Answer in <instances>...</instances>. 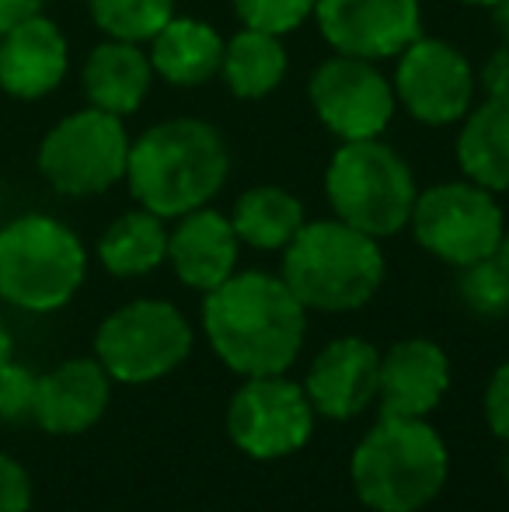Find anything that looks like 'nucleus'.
<instances>
[{
	"label": "nucleus",
	"instance_id": "nucleus-1",
	"mask_svg": "<svg viewBox=\"0 0 509 512\" xmlns=\"http://www.w3.org/2000/svg\"><path fill=\"white\" fill-rule=\"evenodd\" d=\"M203 331L213 356L238 377H272L297 363L307 338V307L283 276L234 272L203 293Z\"/></svg>",
	"mask_w": 509,
	"mask_h": 512
},
{
	"label": "nucleus",
	"instance_id": "nucleus-2",
	"mask_svg": "<svg viewBox=\"0 0 509 512\" xmlns=\"http://www.w3.org/2000/svg\"><path fill=\"white\" fill-rule=\"evenodd\" d=\"M227 171V140L203 119H164L129 143V192L161 220H178L206 206L224 189Z\"/></svg>",
	"mask_w": 509,
	"mask_h": 512
},
{
	"label": "nucleus",
	"instance_id": "nucleus-3",
	"mask_svg": "<svg viewBox=\"0 0 509 512\" xmlns=\"http://www.w3.org/2000/svg\"><path fill=\"white\" fill-rule=\"evenodd\" d=\"M447 474V443L426 418L381 415L349 460L356 495L374 512H422L443 492Z\"/></svg>",
	"mask_w": 509,
	"mask_h": 512
},
{
	"label": "nucleus",
	"instance_id": "nucleus-4",
	"mask_svg": "<svg viewBox=\"0 0 509 512\" xmlns=\"http://www.w3.org/2000/svg\"><path fill=\"white\" fill-rule=\"evenodd\" d=\"M384 251L377 237L342 220L304 223L283 248V283L307 310L349 314L367 307L384 283Z\"/></svg>",
	"mask_w": 509,
	"mask_h": 512
},
{
	"label": "nucleus",
	"instance_id": "nucleus-5",
	"mask_svg": "<svg viewBox=\"0 0 509 512\" xmlns=\"http://www.w3.org/2000/svg\"><path fill=\"white\" fill-rule=\"evenodd\" d=\"M88 276V251L67 223L28 213L0 230V300L49 314L74 300Z\"/></svg>",
	"mask_w": 509,
	"mask_h": 512
},
{
	"label": "nucleus",
	"instance_id": "nucleus-6",
	"mask_svg": "<svg viewBox=\"0 0 509 512\" xmlns=\"http://www.w3.org/2000/svg\"><path fill=\"white\" fill-rule=\"evenodd\" d=\"M325 196L335 209V220L381 241L408 227L419 189L405 157L374 136L346 140L335 150L325 171Z\"/></svg>",
	"mask_w": 509,
	"mask_h": 512
},
{
	"label": "nucleus",
	"instance_id": "nucleus-7",
	"mask_svg": "<svg viewBox=\"0 0 509 512\" xmlns=\"http://www.w3.org/2000/svg\"><path fill=\"white\" fill-rule=\"evenodd\" d=\"M189 352L192 324L168 300H133L116 307L95 335V359L126 387L164 380L189 359Z\"/></svg>",
	"mask_w": 509,
	"mask_h": 512
},
{
	"label": "nucleus",
	"instance_id": "nucleus-8",
	"mask_svg": "<svg viewBox=\"0 0 509 512\" xmlns=\"http://www.w3.org/2000/svg\"><path fill=\"white\" fill-rule=\"evenodd\" d=\"M129 133L123 119L102 108H81L46 133L39 171L63 196H98L126 178Z\"/></svg>",
	"mask_w": 509,
	"mask_h": 512
},
{
	"label": "nucleus",
	"instance_id": "nucleus-9",
	"mask_svg": "<svg viewBox=\"0 0 509 512\" xmlns=\"http://www.w3.org/2000/svg\"><path fill=\"white\" fill-rule=\"evenodd\" d=\"M412 234L440 262L464 269L492 258L506 234L496 192L475 182H440L419 192L412 206Z\"/></svg>",
	"mask_w": 509,
	"mask_h": 512
},
{
	"label": "nucleus",
	"instance_id": "nucleus-10",
	"mask_svg": "<svg viewBox=\"0 0 509 512\" xmlns=\"http://www.w3.org/2000/svg\"><path fill=\"white\" fill-rule=\"evenodd\" d=\"M318 422L304 384L286 373L248 377L227 405V436L245 457L279 460L304 450Z\"/></svg>",
	"mask_w": 509,
	"mask_h": 512
},
{
	"label": "nucleus",
	"instance_id": "nucleus-11",
	"mask_svg": "<svg viewBox=\"0 0 509 512\" xmlns=\"http://www.w3.org/2000/svg\"><path fill=\"white\" fill-rule=\"evenodd\" d=\"M307 98L314 105V115L342 143L381 136L398 105L394 88L374 67V60L346 53H335L314 70L307 81Z\"/></svg>",
	"mask_w": 509,
	"mask_h": 512
},
{
	"label": "nucleus",
	"instance_id": "nucleus-12",
	"mask_svg": "<svg viewBox=\"0 0 509 512\" xmlns=\"http://www.w3.org/2000/svg\"><path fill=\"white\" fill-rule=\"evenodd\" d=\"M394 70V98L422 126H450L471 112L475 74L468 56L443 39H412Z\"/></svg>",
	"mask_w": 509,
	"mask_h": 512
},
{
	"label": "nucleus",
	"instance_id": "nucleus-13",
	"mask_svg": "<svg viewBox=\"0 0 509 512\" xmlns=\"http://www.w3.org/2000/svg\"><path fill=\"white\" fill-rule=\"evenodd\" d=\"M314 18L335 53L391 60L422 35L419 0H318Z\"/></svg>",
	"mask_w": 509,
	"mask_h": 512
},
{
	"label": "nucleus",
	"instance_id": "nucleus-14",
	"mask_svg": "<svg viewBox=\"0 0 509 512\" xmlns=\"http://www.w3.org/2000/svg\"><path fill=\"white\" fill-rule=\"evenodd\" d=\"M377 384H381V349L360 335L328 342L304 377V391L314 411L332 422L363 415L377 401Z\"/></svg>",
	"mask_w": 509,
	"mask_h": 512
},
{
	"label": "nucleus",
	"instance_id": "nucleus-15",
	"mask_svg": "<svg viewBox=\"0 0 509 512\" xmlns=\"http://www.w3.org/2000/svg\"><path fill=\"white\" fill-rule=\"evenodd\" d=\"M112 401V377L98 359H67L35 384L32 422L49 436H81L102 422Z\"/></svg>",
	"mask_w": 509,
	"mask_h": 512
},
{
	"label": "nucleus",
	"instance_id": "nucleus-16",
	"mask_svg": "<svg viewBox=\"0 0 509 512\" xmlns=\"http://www.w3.org/2000/svg\"><path fill=\"white\" fill-rule=\"evenodd\" d=\"M450 391V359L429 338H401L381 352V384L377 405L381 415L429 418Z\"/></svg>",
	"mask_w": 509,
	"mask_h": 512
},
{
	"label": "nucleus",
	"instance_id": "nucleus-17",
	"mask_svg": "<svg viewBox=\"0 0 509 512\" xmlns=\"http://www.w3.org/2000/svg\"><path fill=\"white\" fill-rule=\"evenodd\" d=\"M241 241L234 234L231 216L210 206L178 216L175 230H168V265L189 290L210 293L238 272Z\"/></svg>",
	"mask_w": 509,
	"mask_h": 512
},
{
	"label": "nucleus",
	"instance_id": "nucleus-18",
	"mask_svg": "<svg viewBox=\"0 0 509 512\" xmlns=\"http://www.w3.org/2000/svg\"><path fill=\"white\" fill-rule=\"evenodd\" d=\"M70 49L60 25L42 14L18 21L0 35V88L21 102L46 98L67 77Z\"/></svg>",
	"mask_w": 509,
	"mask_h": 512
},
{
	"label": "nucleus",
	"instance_id": "nucleus-19",
	"mask_svg": "<svg viewBox=\"0 0 509 512\" xmlns=\"http://www.w3.org/2000/svg\"><path fill=\"white\" fill-rule=\"evenodd\" d=\"M154 81L150 56L140 49V42L109 39L91 49L84 63V95L95 108L112 115H133L143 105Z\"/></svg>",
	"mask_w": 509,
	"mask_h": 512
},
{
	"label": "nucleus",
	"instance_id": "nucleus-20",
	"mask_svg": "<svg viewBox=\"0 0 509 512\" xmlns=\"http://www.w3.org/2000/svg\"><path fill=\"white\" fill-rule=\"evenodd\" d=\"M224 39L217 28L196 18H171L150 39V67L175 88H199L213 74H220Z\"/></svg>",
	"mask_w": 509,
	"mask_h": 512
},
{
	"label": "nucleus",
	"instance_id": "nucleus-21",
	"mask_svg": "<svg viewBox=\"0 0 509 512\" xmlns=\"http://www.w3.org/2000/svg\"><path fill=\"white\" fill-rule=\"evenodd\" d=\"M457 164L464 178L489 192L509 189V102L485 98L464 115L457 136Z\"/></svg>",
	"mask_w": 509,
	"mask_h": 512
},
{
	"label": "nucleus",
	"instance_id": "nucleus-22",
	"mask_svg": "<svg viewBox=\"0 0 509 512\" xmlns=\"http://www.w3.org/2000/svg\"><path fill=\"white\" fill-rule=\"evenodd\" d=\"M98 262L119 279L147 276L168 262V227L161 216L143 206L123 213L98 241Z\"/></svg>",
	"mask_w": 509,
	"mask_h": 512
},
{
	"label": "nucleus",
	"instance_id": "nucleus-23",
	"mask_svg": "<svg viewBox=\"0 0 509 512\" xmlns=\"http://www.w3.org/2000/svg\"><path fill=\"white\" fill-rule=\"evenodd\" d=\"M234 234L255 251H283L307 223L304 203L279 185H255L234 203Z\"/></svg>",
	"mask_w": 509,
	"mask_h": 512
},
{
	"label": "nucleus",
	"instance_id": "nucleus-24",
	"mask_svg": "<svg viewBox=\"0 0 509 512\" xmlns=\"http://www.w3.org/2000/svg\"><path fill=\"white\" fill-rule=\"evenodd\" d=\"M220 74L234 98L258 102V98L272 95L286 77V49L279 35L241 28L231 42H224Z\"/></svg>",
	"mask_w": 509,
	"mask_h": 512
},
{
	"label": "nucleus",
	"instance_id": "nucleus-25",
	"mask_svg": "<svg viewBox=\"0 0 509 512\" xmlns=\"http://www.w3.org/2000/svg\"><path fill=\"white\" fill-rule=\"evenodd\" d=\"M88 11L109 39L150 42L175 18V0H88Z\"/></svg>",
	"mask_w": 509,
	"mask_h": 512
},
{
	"label": "nucleus",
	"instance_id": "nucleus-26",
	"mask_svg": "<svg viewBox=\"0 0 509 512\" xmlns=\"http://www.w3.org/2000/svg\"><path fill=\"white\" fill-rule=\"evenodd\" d=\"M464 307L478 317H506L509 314V272L496 255L475 265H464L457 279Z\"/></svg>",
	"mask_w": 509,
	"mask_h": 512
},
{
	"label": "nucleus",
	"instance_id": "nucleus-27",
	"mask_svg": "<svg viewBox=\"0 0 509 512\" xmlns=\"http://www.w3.org/2000/svg\"><path fill=\"white\" fill-rule=\"evenodd\" d=\"M231 4L245 28L283 39L286 32H297L311 18L318 0H231Z\"/></svg>",
	"mask_w": 509,
	"mask_h": 512
},
{
	"label": "nucleus",
	"instance_id": "nucleus-28",
	"mask_svg": "<svg viewBox=\"0 0 509 512\" xmlns=\"http://www.w3.org/2000/svg\"><path fill=\"white\" fill-rule=\"evenodd\" d=\"M35 377L28 366L14 363H0V422H25L32 418V405H35Z\"/></svg>",
	"mask_w": 509,
	"mask_h": 512
},
{
	"label": "nucleus",
	"instance_id": "nucleus-29",
	"mask_svg": "<svg viewBox=\"0 0 509 512\" xmlns=\"http://www.w3.org/2000/svg\"><path fill=\"white\" fill-rule=\"evenodd\" d=\"M32 509V478L28 471L0 450V512H28Z\"/></svg>",
	"mask_w": 509,
	"mask_h": 512
},
{
	"label": "nucleus",
	"instance_id": "nucleus-30",
	"mask_svg": "<svg viewBox=\"0 0 509 512\" xmlns=\"http://www.w3.org/2000/svg\"><path fill=\"white\" fill-rule=\"evenodd\" d=\"M485 422H489L492 436H499L503 443H509V359L496 366V373L489 377V387H485Z\"/></svg>",
	"mask_w": 509,
	"mask_h": 512
},
{
	"label": "nucleus",
	"instance_id": "nucleus-31",
	"mask_svg": "<svg viewBox=\"0 0 509 512\" xmlns=\"http://www.w3.org/2000/svg\"><path fill=\"white\" fill-rule=\"evenodd\" d=\"M485 98H506L509 102V46H499L482 67Z\"/></svg>",
	"mask_w": 509,
	"mask_h": 512
},
{
	"label": "nucleus",
	"instance_id": "nucleus-32",
	"mask_svg": "<svg viewBox=\"0 0 509 512\" xmlns=\"http://www.w3.org/2000/svg\"><path fill=\"white\" fill-rule=\"evenodd\" d=\"M46 4H53V0H0V35H4L7 28L18 25V21L42 14Z\"/></svg>",
	"mask_w": 509,
	"mask_h": 512
},
{
	"label": "nucleus",
	"instance_id": "nucleus-33",
	"mask_svg": "<svg viewBox=\"0 0 509 512\" xmlns=\"http://www.w3.org/2000/svg\"><path fill=\"white\" fill-rule=\"evenodd\" d=\"M492 18H496L499 35H503V46H509V0H499V4H492Z\"/></svg>",
	"mask_w": 509,
	"mask_h": 512
},
{
	"label": "nucleus",
	"instance_id": "nucleus-34",
	"mask_svg": "<svg viewBox=\"0 0 509 512\" xmlns=\"http://www.w3.org/2000/svg\"><path fill=\"white\" fill-rule=\"evenodd\" d=\"M11 352H14V338H11V331H7L4 317H0V363L11 359Z\"/></svg>",
	"mask_w": 509,
	"mask_h": 512
},
{
	"label": "nucleus",
	"instance_id": "nucleus-35",
	"mask_svg": "<svg viewBox=\"0 0 509 512\" xmlns=\"http://www.w3.org/2000/svg\"><path fill=\"white\" fill-rule=\"evenodd\" d=\"M496 258L503 262V269L509 272V230L503 234V241H499V248H496Z\"/></svg>",
	"mask_w": 509,
	"mask_h": 512
},
{
	"label": "nucleus",
	"instance_id": "nucleus-36",
	"mask_svg": "<svg viewBox=\"0 0 509 512\" xmlns=\"http://www.w3.org/2000/svg\"><path fill=\"white\" fill-rule=\"evenodd\" d=\"M503 481H506V488H509V443H506V453H503Z\"/></svg>",
	"mask_w": 509,
	"mask_h": 512
},
{
	"label": "nucleus",
	"instance_id": "nucleus-37",
	"mask_svg": "<svg viewBox=\"0 0 509 512\" xmlns=\"http://www.w3.org/2000/svg\"><path fill=\"white\" fill-rule=\"evenodd\" d=\"M461 4H471V7H492V4H499V0H461Z\"/></svg>",
	"mask_w": 509,
	"mask_h": 512
}]
</instances>
